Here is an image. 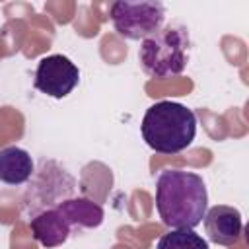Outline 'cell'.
Returning <instances> with one entry per match:
<instances>
[{
	"label": "cell",
	"mask_w": 249,
	"mask_h": 249,
	"mask_svg": "<svg viewBox=\"0 0 249 249\" xmlns=\"http://www.w3.org/2000/svg\"><path fill=\"white\" fill-rule=\"evenodd\" d=\"M156 208L171 230H195L208 210L206 183L198 173L163 169L156 177Z\"/></svg>",
	"instance_id": "obj_1"
},
{
	"label": "cell",
	"mask_w": 249,
	"mask_h": 249,
	"mask_svg": "<svg viewBox=\"0 0 249 249\" xmlns=\"http://www.w3.org/2000/svg\"><path fill=\"white\" fill-rule=\"evenodd\" d=\"M144 142L158 154L173 156L187 150L196 136V115L177 101H156L142 117Z\"/></svg>",
	"instance_id": "obj_2"
},
{
	"label": "cell",
	"mask_w": 249,
	"mask_h": 249,
	"mask_svg": "<svg viewBox=\"0 0 249 249\" xmlns=\"http://www.w3.org/2000/svg\"><path fill=\"white\" fill-rule=\"evenodd\" d=\"M191 35L183 25H167L146 37L138 49L142 70L158 80L183 74L189 62Z\"/></svg>",
	"instance_id": "obj_3"
},
{
	"label": "cell",
	"mask_w": 249,
	"mask_h": 249,
	"mask_svg": "<svg viewBox=\"0 0 249 249\" xmlns=\"http://www.w3.org/2000/svg\"><path fill=\"white\" fill-rule=\"evenodd\" d=\"M76 179L54 160H41L39 169L33 173L31 183L23 195V206L31 216L41 210L54 208L66 198H72Z\"/></svg>",
	"instance_id": "obj_4"
},
{
	"label": "cell",
	"mask_w": 249,
	"mask_h": 249,
	"mask_svg": "<svg viewBox=\"0 0 249 249\" xmlns=\"http://www.w3.org/2000/svg\"><path fill=\"white\" fill-rule=\"evenodd\" d=\"M111 21L121 37L128 41H144L161 29L165 21V6L154 0H117L111 4Z\"/></svg>",
	"instance_id": "obj_5"
},
{
	"label": "cell",
	"mask_w": 249,
	"mask_h": 249,
	"mask_svg": "<svg viewBox=\"0 0 249 249\" xmlns=\"http://www.w3.org/2000/svg\"><path fill=\"white\" fill-rule=\"evenodd\" d=\"M80 84L78 66L64 54H49L43 56L35 68L33 86L41 93L62 99L72 93V89Z\"/></svg>",
	"instance_id": "obj_6"
},
{
	"label": "cell",
	"mask_w": 249,
	"mask_h": 249,
	"mask_svg": "<svg viewBox=\"0 0 249 249\" xmlns=\"http://www.w3.org/2000/svg\"><path fill=\"white\" fill-rule=\"evenodd\" d=\"M202 222L208 239L216 245H233L239 241L243 231L241 212L228 204H216L208 208Z\"/></svg>",
	"instance_id": "obj_7"
},
{
	"label": "cell",
	"mask_w": 249,
	"mask_h": 249,
	"mask_svg": "<svg viewBox=\"0 0 249 249\" xmlns=\"http://www.w3.org/2000/svg\"><path fill=\"white\" fill-rule=\"evenodd\" d=\"M29 230H31L33 239L39 241L47 249L62 245L72 231V228L60 216V212L56 208H47V210H41L35 216H31Z\"/></svg>",
	"instance_id": "obj_8"
},
{
	"label": "cell",
	"mask_w": 249,
	"mask_h": 249,
	"mask_svg": "<svg viewBox=\"0 0 249 249\" xmlns=\"http://www.w3.org/2000/svg\"><path fill=\"white\" fill-rule=\"evenodd\" d=\"M60 216L68 222L70 228H99L103 224L105 212L101 208V204L86 198V196H72L62 200L60 204L54 206Z\"/></svg>",
	"instance_id": "obj_9"
},
{
	"label": "cell",
	"mask_w": 249,
	"mask_h": 249,
	"mask_svg": "<svg viewBox=\"0 0 249 249\" xmlns=\"http://www.w3.org/2000/svg\"><path fill=\"white\" fill-rule=\"evenodd\" d=\"M35 173L33 158L19 146H6L0 150V181L6 185H23Z\"/></svg>",
	"instance_id": "obj_10"
},
{
	"label": "cell",
	"mask_w": 249,
	"mask_h": 249,
	"mask_svg": "<svg viewBox=\"0 0 249 249\" xmlns=\"http://www.w3.org/2000/svg\"><path fill=\"white\" fill-rule=\"evenodd\" d=\"M156 249H210V247L200 233L189 228H181V230H171L163 233L158 239Z\"/></svg>",
	"instance_id": "obj_11"
}]
</instances>
